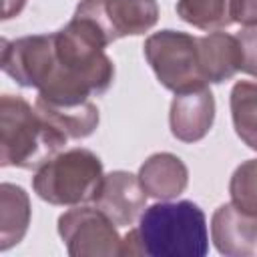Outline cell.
Here are the masks:
<instances>
[{"label": "cell", "mask_w": 257, "mask_h": 257, "mask_svg": "<svg viewBox=\"0 0 257 257\" xmlns=\"http://www.w3.org/2000/svg\"><path fill=\"white\" fill-rule=\"evenodd\" d=\"M58 235L72 257H118L122 237L96 207L68 209L58 217Z\"/></svg>", "instance_id": "cell-7"}, {"label": "cell", "mask_w": 257, "mask_h": 257, "mask_svg": "<svg viewBox=\"0 0 257 257\" xmlns=\"http://www.w3.org/2000/svg\"><path fill=\"white\" fill-rule=\"evenodd\" d=\"M235 36L241 44V56H243L241 70L257 78V24L243 26Z\"/></svg>", "instance_id": "cell-18"}, {"label": "cell", "mask_w": 257, "mask_h": 257, "mask_svg": "<svg viewBox=\"0 0 257 257\" xmlns=\"http://www.w3.org/2000/svg\"><path fill=\"white\" fill-rule=\"evenodd\" d=\"M215 120V96L209 86L175 92L169 110V126L175 139L197 143L207 137Z\"/></svg>", "instance_id": "cell-9"}, {"label": "cell", "mask_w": 257, "mask_h": 257, "mask_svg": "<svg viewBox=\"0 0 257 257\" xmlns=\"http://www.w3.org/2000/svg\"><path fill=\"white\" fill-rule=\"evenodd\" d=\"M233 20L243 26L257 24V0H233Z\"/></svg>", "instance_id": "cell-19"}, {"label": "cell", "mask_w": 257, "mask_h": 257, "mask_svg": "<svg viewBox=\"0 0 257 257\" xmlns=\"http://www.w3.org/2000/svg\"><path fill=\"white\" fill-rule=\"evenodd\" d=\"M143 52L165 88L183 92L207 84L199 66L197 36L181 30H161L145 40Z\"/></svg>", "instance_id": "cell-5"}, {"label": "cell", "mask_w": 257, "mask_h": 257, "mask_svg": "<svg viewBox=\"0 0 257 257\" xmlns=\"http://www.w3.org/2000/svg\"><path fill=\"white\" fill-rule=\"evenodd\" d=\"M241 44L237 36L227 32H209L199 36V66L205 82L221 84L241 70Z\"/></svg>", "instance_id": "cell-11"}, {"label": "cell", "mask_w": 257, "mask_h": 257, "mask_svg": "<svg viewBox=\"0 0 257 257\" xmlns=\"http://www.w3.org/2000/svg\"><path fill=\"white\" fill-rule=\"evenodd\" d=\"M147 193L139 175L128 171H110L94 197V207L100 209L116 227H131L147 209Z\"/></svg>", "instance_id": "cell-8"}, {"label": "cell", "mask_w": 257, "mask_h": 257, "mask_svg": "<svg viewBox=\"0 0 257 257\" xmlns=\"http://www.w3.org/2000/svg\"><path fill=\"white\" fill-rule=\"evenodd\" d=\"M135 231L141 255L203 257L209 251L207 219L193 201H161L147 207Z\"/></svg>", "instance_id": "cell-3"}, {"label": "cell", "mask_w": 257, "mask_h": 257, "mask_svg": "<svg viewBox=\"0 0 257 257\" xmlns=\"http://www.w3.org/2000/svg\"><path fill=\"white\" fill-rule=\"evenodd\" d=\"M102 179V163L92 151L70 149L36 169L32 189L50 205L76 207L94 201Z\"/></svg>", "instance_id": "cell-4"}, {"label": "cell", "mask_w": 257, "mask_h": 257, "mask_svg": "<svg viewBox=\"0 0 257 257\" xmlns=\"http://www.w3.org/2000/svg\"><path fill=\"white\" fill-rule=\"evenodd\" d=\"M96 30L76 16L56 32L2 40V70L24 88L52 102H82L104 94L114 64Z\"/></svg>", "instance_id": "cell-1"}, {"label": "cell", "mask_w": 257, "mask_h": 257, "mask_svg": "<svg viewBox=\"0 0 257 257\" xmlns=\"http://www.w3.org/2000/svg\"><path fill=\"white\" fill-rule=\"evenodd\" d=\"M177 14L187 24L209 32L227 28L235 22L233 0H179Z\"/></svg>", "instance_id": "cell-16"}, {"label": "cell", "mask_w": 257, "mask_h": 257, "mask_svg": "<svg viewBox=\"0 0 257 257\" xmlns=\"http://www.w3.org/2000/svg\"><path fill=\"white\" fill-rule=\"evenodd\" d=\"M86 20L100 40L110 42L149 32L159 20L157 0H80L74 12Z\"/></svg>", "instance_id": "cell-6"}, {"label": "cell", "mask_w": 257, "mask_h": 257, "mask_svg": "<svg viewBox=\"0 0 257 257\" xmlns=\"http://www.w3.org/2000/svg\"><path fill=\"white\" fill-rule=\"evenodd\" d=\"M231 203L257 215V159H249L241 163L229 181Z\"/></svg>", "instance_id": "cell-17"}, {"label": "cell", "mask_w": 257, "mask_h": 257, "mask_svg": "<svg viewBox=\"0 0 257 257\" xmlns=\"http://www.w3.org/2000/svg\"><path fill=\"white\" fill-rule=\"evenodd\" d=\"M66 137L22 96L0 98V165L36 171L56 157Z\"/></svg>", "instance_id": "cell-2"}, {"label": "cell", "mask_w": 257, "mask_h": 257, "mask_svg": "<svg viewBox=\"0 0 257 257\" xmlns=\"http://www.w3.org/2000/svg\"><path fill=\"white\" fill-rule=\"evenodd\" d=\"M139 179L149 197L159 201H171L187 189L189 171L177 155L155 153L141 165Z\"/></svg>", "instance_id": "cell-12"}, {"label": "cell", "mask_w": 257, "mask_h": 257, "mask_svg": "<svg viewBox=\"0 0 257 257\" xmlns=\"http://www.w3.org/2000/svg\"><path fill=\"white\" fill-rule=\"evenodd\" d=\"M30 199L28 193L12 183L0 185V251L18 245L30 225Z\"/></svg>", "instance_id": "cell-14"}, {"label": "cell", "mask_w": 257, "mask_h": 257, "mask_svg": "<svg viewBox=\"0 0 257 257\" xmlns=\"http://www.w3.org/2000/svg\"><path fill=\"white\" fill-rule=\"evenodd\" d=\"M26 6V0H4L2 2V18H14L22 12V8Z\"/></svg>", "instance_id": "cell-20"}, {"label": "cell", "mask_w": 257, "mask_h": 257, "mask_svg": "<svg viewBox=\"0 0 257 257\" xmlns=\"http://www.w3.org/2000/svg\"><path fill=\"white\" fill-rule=\"evenodd\" d=\"M34 106L66 139H86L98 126V108L90 100L52 102V100H46L42 96H36Z\"/></svg>", "instance_id": "cell-13"}, {"label": "cell", "mask_w": 257, "mask_h": 257, "mask_svg": "<svg viewBox=\"0 0 257 257\" xmlns=\"http://www.w3.org/2000/svg\"><path fill=\"white\" fill-rule=\"evenodd\" d=\"M231 118L237 137L257 151V80H239L231 88Z\"/></svg>", "instance_id": "cell-15"}, {"label": "cell", "mask_w": 257, "mask_h": 257, "mask_svg": "<svg viewBox=\"0 0 257 257\" xmlns=\"http://www.w3.org/2000/svg\"><path fill=\"white\" fill-rule=\"evenodd\" d=\"M211 239L221 255L245 257L257 251V215L225 203L211 217Z\"/></svg>", "instance_id": "cell-10"}]
</instances>
